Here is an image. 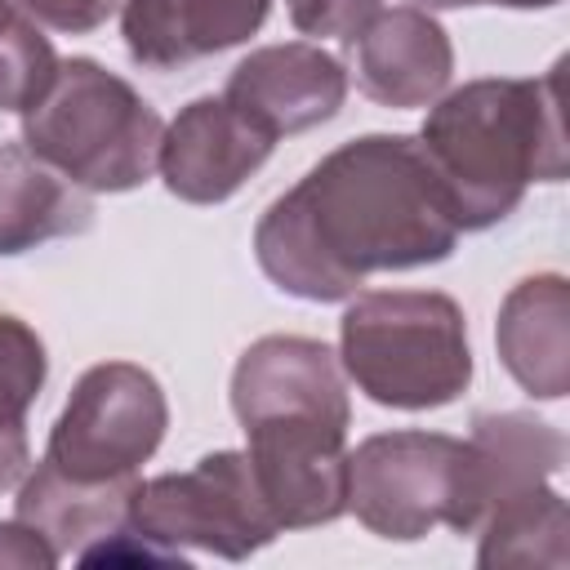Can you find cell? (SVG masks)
Returning <instances> with one entry per match:
<instances>
[{
	"instance_id": "obj_1",
	"label": "cell",
	"mask_w": 570,
	"mask_h": 570,
	"mask_svg": "<svg viewBox=\"0 0 570 570\" xmlns=\"http://www.w3.org/2000/svg\"><path fill=\"white\" fill-rule=\"evenodd\" d=\"M459 240L450 205L405 134L343 142L276 196L254 227L258 267L294 298L338 303L370 272L441 263Z\"/></svg>"
},
{
	"instance_id": "obj_2",
	"label": "cell",
	"mask_w": 570,
	"mask_h": 570,
	"mask_svg": "<svg viewBox=\"0 0 570 570\" xmlns=\"http://www.w3.org/2000/svg\"><path fill=\"white\" fill-rule=\"evenodd\" d=\"M232 410L249 436L254 481L281 530L347 512V392L325 343L267 334L232 370Z\"/></svg>"
},
{
	"instance_id": "obj_3",
	"label": "cell",
	"mask_w": 570,
	"mask_h": 570,
	"mask_svg": "<svg viewBox=\"0 0 570 570\" xmlns=\"http://www.w3.org/2000/svg\"><path fill=\"white\" fill-rule=\"evenodd\" d=\"M419 151L459 232L503 223L530 183L566 178L561 62L534 80H472L445 94L423 120Z\"/></svg>"
},
{
	"instance_id": "obj_4",
	"label": "cell",
	"mask_w": 570,
	"mask_h": 570,
	"mask_svg": "<svg viewBox=\"0 0 570 570\" xmlns=\"http://www.w3.org/2000/svg\"><path fill=\"white\" fill-rule=\"evenodd\" d=\"M160 116L129 80L94 58L58 62L45 94L22 107V142L85 191H129L151 178Z\"/></svg>"
},
{
	"instance_id": "obj_5",
	"label": "cell",
	"mask_w": 570,
	"mask_h": 570,
	"mask_svg": "<svg viewBox=\"0 0 570 570\" xmlns=\"http://www.w3.org/2000/svg\"><path fill=\"white\" fill-rule=\"evenodd\" d=\"M338 347L352 383L392 410L450 405L472 379L463 312L432 289H379L356 298L343 312Z\"/></svg>"
},
{
	"instance_id": "obj_6",
	"label": "cell",
	"mask_w": 570,
	"mask_h": 570,
	"mask_svg": "<svg viewBox=\"0 0 570 570\" xmlns=\"http://www.w3.org/2000/svg\"><path fill=\"white\" fill-rule=\"evenodd\" d=\"M347 508L379 539L459 534L485 517V468L472 441L441 432H379L347 454Z\"/></svg>"
},
{
	"instance_id": "obj_7",
	"label": "cell",
	"mask_w": 570,
	"mask_h": 570,
	"mask_svg": "<svg viewBox=\"0 0 570 570\" xmlns=\"http://www.w3.org/2000/svg\"><path fill=\"white\" fill-rule=\"evenodd\" d=\"M129 530L169 552L178 566H187L183 548L240 561L281 534L245 450H218L187 472L138 481L129 503Z\"/></svg>"
},
{
	"instance_id": "obj_8",
	"label": "cell",
	"mask_w": 570,
	"mask_h": 570,
	"mask_svg": "<svg viewBox=\"0 0 570 570\" xmlns=\"http://www.w3.org/2000/svg\"><path fill=\"white\" fill-rule=\"evenodd\" d=\"M169 423L160 383L134 361H102L71 387L40 468L71 485H134Z\"/></svg>"
},
{
	"instance_id": "obj_9",
	"label": "cell",
	"mask_w": 570,
	"mask_h": 570,
	"mask_svg": "<svg viewBox=\"0 0 570 570\" xmlns=\"http://www.w3.org/2000/svg\"><path fill=\"white\" fill-rule=\"evenodd\" d=\"M272 147L276 138L227 98H196L160 134L156 169L178 200L218 205L272 156Z\"/></svg>"
},
{
	"instance_id": "obj_10",
	"label": "cell",
	"mask_w": 570,
	"mask_h": 570,
	"mask_svg": "<svg viewBox=\"0 0 570 570\" xmlns=\"http://www.w3.org/2000/svg\"><path fill=\"white\" fill-rule=\"evenodd\" d=\"M223 98L272 138L303 134L330 120L347 98V71L334 53L307 40L254 49L227 80Z\"/></svg>"
},
{
	"instance_id": "obj_11",
	"label": "cell",
	"mask_w": 570,
	"mask_h": 570,
	"mask_svg": "<svg viewBox=\"0 0 570 570\" xmlns=\"http://www.w3.org/2000/svg\"><path fill=\"white\" fill-rule=\"evenodd\" d=\"M272 0H125L120 31L134 62L169 71L249 40Z\"/></svg>"
},
{
	"instance_id": "obj_12",
	"label": "cell",
	"mask_w": 570,
	"mask_h": 570,
	"mask_svg": "<svg viewBox=\"0 0 570 570\" xmlns=\"http://www.w3.org/2000/svg\"><path fill=\"white\" fill-rule=\"evenodd\" d=\"M356 40V85L383 107H428L450 85V36L423 9L374 13Z\"/></svg>"
},
{
	"instance_id": "obj_13",
	"label": "cell",
	"mask_w": 570,
	"mask_h": 570,
	"mask_svg": "<svg viewBox=\"0 0 570 570\" xmlns=\"http://www.w3.org/2000/svg\"><path fill=\"white\" fill-rule=\"evenodd\" d=\"M508 374L539 401H557L570 387V289L561 276L521 281L494 325Z\"/></svg>"
},
{
	"instance_id": "obj_14",
	"label": "cell",
	"mask_w": 570,
	"mask_h": 570,
	"mask_svg": "<svg viewBox=\"0 0 570 570\" xmlns=\"http://www.w3.org/2000/svg\"><path fill=\"white\" fill-rule=\"evenodd\" d=\"M94 200L85 187L62 178L27 142H0V254L36 249L40 240L85 232Z\"/></svg>"
},
{
	"instance_id": "obj_15",
	"label": "cell",
	"mask_w": 570,
	"mask_h": 570,
	"mask_svg": "<svg viewBox=\"0 0 570 570\" xmlns=\"http://www.w3.org/2000/svg\"><path fill=\"white\" fill-rule=\"evenodd\" d=\"M134 485H71L49 468H36L18 490V521H27L53 557H85L102 539L129 525Z\"/></svg>"
},
{
	"instance_id": "obj_16",
	"label": "cell",
	"mask_w": 570,
	"mask_h": 570,
	"mask_svg": "<svg viewBox=\"0 0 570 570\" xmlns=\"http://www.w3.org/2000/svg\"><path fill=\"white\" fill-rule=\"evenodd\" d=\"M472 445L485 468V512L499 499H512L521 490L548 485V476L566 459V441L557 428H548L534 414H476Z\"/></svg>"
},
{
	"instance_id": "obj_17",
	"label": "cell",
	"mask_w": 570,
	"mask_h": 570,
	"mask_svg": "<svg viewBox=\"0 0 570 570\" xmlns=\"http://www.w3.org/2000/svg\"><path fill=\"white\" fill-rule=\"evenodd\" d=\"M481 566H566L570 557V512L552 485L499 499L481 517Z\"/></svg>"
},
{
	"instance_id": "obj_18",
	"label": "cell",
	"mask_w": 570,
	"mask_h": 570,
	"mask_svg": "<svg viewBox=\"0 0 570 570\" xmlns=\"http://www.w3.org/2000/svg\"><path fill=\"white\" fill-rule=\"evenodd\" d=\"M45 383V343L18 316H0V490L22 481L31 463L27 410Z\"/></svg>"
},
{
	"instance_id": "obj_19",
	"label": "cell",
	"mask_w": 570,
	"mask_h": 570,
	"mask_svg": "<svg viewBox=\"0 0 570 570\" xmlns=\"http://www.w3.org/2000/svg\"><path fill=\"white\" fill-rule=\"evenodd\" d=\"M58 71V53L27 0H0V111L31 107Z\"/></svg>"
},
{
	"instance_id": "obj_20",
	"label": "cell",
	"mask_w": 570,
	"mask_h": 570,
	"mask_svg": "<svg viewBox=\"0 0 570 570\" xmlns=\"http://www.w3.org/2000/svg\"><path fill=\"white\" fill-rule=\"evenodd\" d=\"M374 13H383V0H289V22L303 36L356 40Z\"/></svg>"
},
{
	"instance_id": "obj_21",
	"label": "cell",
	"mask_w": 570,
	"mask_h": 570,
	"mask_svg": "<svg viewBox=\"0 0 570 570\" xmlns=\"http://www.w3.org/2000/svg\"><path fill=\"white\" fill-rule=\"evenodd\" d=\"M116 4L120 0H27V9L36 13V22H49V27L71 31V36L102 27L116 13Z\"/></svg>"
},
{
	"instance_id": "obj_22",
	"label": "cell",
	"mask_w": 570,
	"mask_h": 570,
	"mask_svg": "<svg viewBox=\"0 0 570 570\" xmlns=\"http://www.w3.org/2000/svg\"><path fill=\"white\" fill-rule=\"evenodd\" d=\"M0 566H58V557L27 521H9L0 525Z\"/></svg>"
},
{
	"instance_id": "obj_23",
	"label": "cell",
	"mask_w": 570,
	"mask_h": 570,
	"mask_svg": "<svg viewBox=\"0 0 570 570\" xmlns=\"http://www.w3.org/2000/svg\"><path fill=\"white\" fill-rule=\"evenodd\" d=\"M476 4H508V9H543V4H557V0H476Z\"/></svg>"
},
{
	"instance_id": "obj_24",
	"label": "cell",
	"mask_w": 570,
	"mask_h": 570,
	"mask_svg": "<svg viewBox=\"0 0 570 570\" xmlns=\"http://www.w3.org/2000/svg\"><path fill=\"white\" fill-rule=\"evenodd\" d=\"M414 4H428V9H459V4H476V0H414Z\"/></svg>"
}]
</instances>
